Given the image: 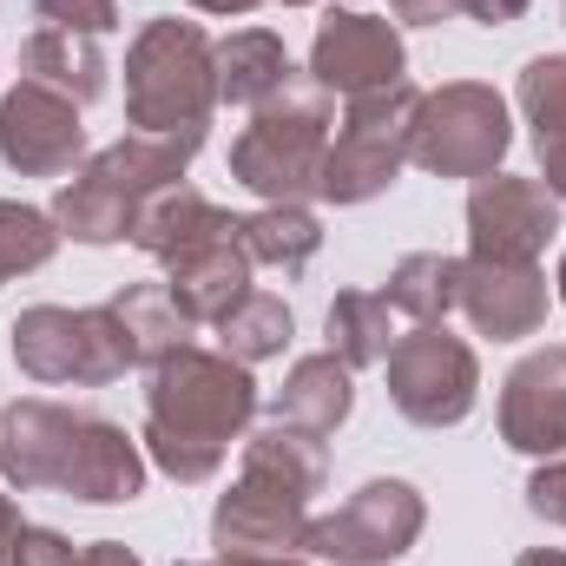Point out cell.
Here are the masks:
<instances>
[{
    "label": "cell",
    "mask_w": 566,
    "mask_h": 566,
    "mask_svg": "<svg viewBox=\"0 0 566 566\" xmlns=\"http://www.w3.org/2000/svg\"><path fill=\"white\" fill-rule=\"evenodd\" d=\"M454 13H468V20H481V27H507V20L527 13V0H454Z\"/></svg>",
    "instance_id": "836d02e7"
},
{
    "label": "cell",
    "mask_w": 566,
    "mask_h": 566,
    "mask_svg": "<svg viewBox=\"0 0 566 566\" xmlns=\"http://www.w3.org/2000/svg\"><path fill=\"white\" fill-rule=\"evenodd\" d=\"M106 310L119 316V329H126V349H133V369H158L165 356H178L185 343H191V316L171 303V290L165 283H126V290H113L106 296Z\"/></svg>",
    "instance_id": "7402d4cb"
},
{
    "label": "cell",
    "mask_w": 566,
    "mask_h": 566,
    "mask_svg": "<svg viewBox=\"0 0 566 566\" xmlns=\"http://www.w3.org/2000/svg\"><path fill=\"white\" fill-rule=\"evenodd\" d=\"M514 145V126H507V99L481 80H448L422 93V113H416V145L409 158L434 171V178H488L501 171Z\"/></svg>",
    "instance_id": "52a82bcc"
},
{
    "label": "cell",
    "mask_w": 566,
    "mask_h": 566,
    "mask_svg": "<svg viewBox=\"0 0 566 566\" xmlns=\"http://www.w3.org/2000/svg\"><path fill=\"white\" fill-rule=\"evenodd\" d=\"M251 258H244V244L231 238V244H211V251H198V258H185V264H171V303L191 316V323H224L244 296H251Z\"/></svg>",
    "instance_id": "d6986e66"
},
{
    "label": "cell",
    "mask_w": 566,
    "mask_h": 566,
    "mask_svg": "<svg viewBox=\"0 0 566 566\" xmlns=\"http://www.w3.org/2000/svg\"><path fill=\"white\" fill-rule=\"evenodd\" d=\"M514 566H566V554L560 547H534V554H521Z\"/></svg>",
    "instance_id": "ab89813d"
},
{
    "label": "cell",
    "mask_w": 566,
    "mask_h": 566,
    "mask_svg": "<svg viewBox=\"0 0 566 566\" xmlns=\"http://www.w3.org/2000/svg\"><path fill=\"white\" fill-rule=\"evenodd\" d=\"M133 205L126 198H113L99 178H86V171H73L60 191H53V224H60V238H80V244H119V238H133Z\"/></svg>",
    "instance_id": "83f0119b"
},
{
    "label": "cell",
    "mask_w": 566,
    "mask_h": 566,
    "mask_svg": "<svg viewBox=\"0 0 566 566\" xmlns=\"http://www.w3.org/2000/svg\"><path fill=\"white\" fill-rule=\"evenodd\" d=\"M33 20L40 27H60V33H113L119 27V0H33Z\"/></svg>",
    "instance_id": "4dcf8cb0"
},
{
    "label": "cell",
    "mask_w": 566,
    "mask_h": 566,
    "mask_svg": "<svg viewBox=\"0 0 566 566\" xmlns=\"http://www.w3.org/2000/svg\"><path fill=\"white\" fill-rule=\"evenodd\" d=\"M238 244H244L251 264L296 277V271L323 251V224H316L310 205H264V211H251V218L238 224Z\"/></svg>",
    "instance_id": "d4e9b609"
},
{
    "label": "cell",
    "mask_w": 566,
    "mask_h": 566,
    "mask_svg": "<svg viewBox=\"0 0 566 566\" xmlns=\"http://www.w3.org/2000/svg\"><path fill=\"white\" fill-rule=\"evenodd\" d=\"M0 481L20 494H66L93 507H119L145 494V448L106 416L60 402H7L0 409Z\"/></svg>",
    "instance_id": "6da1fadb"
},
{
    "label": "cell",
    "mask_w": 566,
    "mask_h": 566,
    "mask_svg": "<svg viewBox=\"0 0 566 566\" xmlns=\"http://www.w3.org/2000/svg\"><path fill=\"white\" fill-rule=\"evenodd\" d=\"M560 231V198L534 178L488 171L468 191V258L488 264H541V251Z\"/></svg>",
    "instance_id": "30bf717a"
},
{
    "label": "cell",
    "mask_w": 566,
    "mask_h": 566,
    "mask_svg": "<svg viewBox=\"0 0 566 566\" xmlns=\"http://www.w3.org/2000/svg\"><path fill=\"white\" fill-rule=\"evenodd\" d=\"M191 158H198V145H191V139H151V133H126L119 145L93 151L80 171H86V178H99L113 198H126V205L139 211L151 191L185 185V165H191Z\"/></svg>",
    "instance_id": "e0dca14e"
},
{
    "label": "cell",
    "mask_w": 566,
    "mask_h": 566,
    "mask_svg": "<svg viewBox=\"0 0 566 566\" xmlns=\"http://www.w3.org/2000/svg\"><path fill=\"white\" fill-rule=\"evenodd\" d=\"M20 66H27V80H40V86L66 93L73 106H93V99L106 93V53H99V40H93V33L40 27V33L20 46Z\"/></svg>",
    "instance_id": "44dd1931"
},
{
    "label": "cell",
    "mask_w": 566,
    "mask_h": 566,
    "mask_svg": "<svg viewBox=\"0 0 566 566\" xmlns=\"http://www.w3.org/2000/svg\"><path fill=\"white\" fill-rule=\"evenodd\" d=\"M461 310L474 323V336L494 343H521L547 323V271L541 264H488V258H461Z\"/></svg>",
    "instance_id": "9a60e30c"
},
{
    "label": "cell",
    "mask_w": 566,
    "mask_h": 566,
    "mask_svg": "<svg viewBox=\"0 0 566 566\" xmlns=\"http://www.w3.org/2000/svg\"><path fill=\"white\" fill-rule=\"evenodd\" d=\"M218 113V46L198 20H145L126 53V119L151 139L205 145Z\"/></svg>",
    "instance_id": "3957f363"
},
{
    "label": "cell",
    "mask_w": 566,
    "mask_h": 566,
    "mask_svg": "<svg viewBox=\"0 0 566 566\" xmlns=\"http://www.w3.org/2000/svg\"><path fill=\"white\" fill-rule=\"evenodd\" d=\"M323 336H329V356H343L349 369H376L389 363L396 349V329H389V303L369 296V290H343L323 316Z\"/></svg>",
    "instance_id": "4316f807"
},
{
    "label": "cell",
    "mask_w": 566,
    "mask_h": 566,
    "mask_svg": "<svg viewBox=\"0 0 566 566\" xmlns=\"http://www.w3.org/2000/svg\"><path fill=\"white\" fill-rule=\"evenodd\" d=\"M310 80L323 93H376V86H396L409 80V53H402V33L376 13H356V7H329L316 20V40H310Z\"/></svg>",
    "instance_id": "8fae6325"
},
{
    "label": "cell",
    "mask_w": 566,
    "mask_h": 566,
    "mask_svg": "<svg viewBox=\"0 0 566 566\" xmlns=\"http://www.w3.org/2000/svg\"><path fill=\"white\" fill-rule=\"evenodd\" d=\"M560 303H566V258H560Z\"/></svg>",
    "instance_id": "60d3db41"
},
{
    "label": "cell",
    "mask_w": 566,
    "mask_h": 566,
    "mask_svg": "<svg viewBox=\"0 0 566 566\" xmlns=\"http://www.w3.org/2000/svg\"><path fill=\"white\" fill-rule=\"evenodd\" d=\"M416 113H422V93L409 80L356 93L349 113H343V133L323 151L316 198H329V205H369V198H382L402 178V165H409Z\"/></svg>",
    "instance_id": "5b68a950"
},
{
    "label": "cell",
    "mask_w": 566,
    "mask_h": 566,
    "mask_svg": "<svg viewBox=\"0 0 566 566\" xmlns=\"http://www.w3.org/2000/svg\"><path fill=\"white\" fill-rule=\"evenodd\" d=\"M80 566H145V560L119 541H93V547H80Z\"/></svg>",
    "instance_id": "d590c367"
},
{
    "label": "cell",
    "mask_w": 566,
    "mask_h": 566,
    "mask_svg": "<svg viewBox=\"0 0 566 566\" xmlns=\"http://www.w3.org/2000/svg\"><path fill=\"white\" fill-rule=\"evenodd\" d=\"M389 7H396L402 27H441L454 13V0H389Z\"/></svg>",
    "instance_id": "e575fe53"
},
{
    "label": "cell",
    "mask_w": 566,
    "mask_h": 566,
    "mask_svg": "<svg viewBox=\"0 0 566 566\" xmlns=\"http://www.w3.org/2000/svg\"><path fill=\"white\" fill-rule=\"evenodd\" d=\"M251 416H258L251 369L231 363L224 349L185 343L145 382V461L165 468L178 488H198L224 468V448L251 434Z\"/></svg>",
    "instance_id": "7a4b0ae2"
},
{
    "label": "cell",
    "mask_w": 566,
    "mask_h": 566,
    "mask_svg": "<svg viewBox=\"0 0 566 566\" xmlns=\"http://www.w3.org/2000/svg\"><path fill=\"white\" fill-rule=\"evenodd\" d=\"M283 7H303V0H283Z\"/></svg>",
    "instance_id": "b9f144b4"
},
{
    "label": "cell",
    "mask_w": 566,
    "mask_h": 566,
    "mask_svg": "<svg viewBox=\"0 0 566 566\" xmlns=\"http://www.w3.org/2000/svg\"><path fill=\"white\" fill-rule=\"evenodd\" d=\"M53 251H60L53 211H33L20 198H0V283L27 277V271H46Z\"/></svg>",
    "instance_id": "f546056e"
},
{
    "label": "cell",
    "mask_w": 566,
    "mask_h": 566,
    "mask_svg": "<svg viewBox=\"0 0 566 566\" xmlns=\"http://www.w3.org/2000/svg\"><path fill=\"white\" fill-rule=\"evenodd\" d=\"M20 527H27V521H20V507H13V501L0 494V566H13V547H20Z\"/></svg>",
    "instance_id": "8d00e7d4"
},
{
    "label": "cell",
    "mask_w": 566,
    "mask_h": 566,
    "mask_svg": "<svg viewBox=\"0 0 566 566\" xmlns=\"http://www.w3.org/2000/svg\"><path fill=\"white\" fill-rule=\"evenodd\" d=\"M0 158L20 178H66V171H80V158H86L80 106L66 93L40 86V80H20L0 99Z\"/></svg>",
    "instance_id": "7c38bea8"
},
{
    "label": "cell",
    "mask_w": 566,
    "mask_h": 566,
    "mask_svg": "<svg viewBox=\"0 0 566 566\" xmlns=\"http://www.w3.org/2000/svg\"><path fill=\"white\" fill-rule=\"evenodd\" d=\"M521 113L534 126V151H541V178L566 205V53H541L521 66Z\"/></svg>",
    "instance_id": "ffe728a7"
},
{
    "label": "cell",
    "mask_w": 566,
    "mask_h": 566,
    "mask_svg": "<svg viewBox=\"0 0 566 566\" xmlns=\"http://www.w3.org/2000/svg\"><path fill=\"white\" fill-rule=\"evenodd\" d=\"M198 13H224V20H238V13H251V7H264V0H191Z\"/></svg>",
    "instance_id": "74e56055"
},
{
    "label": "cell",
    "mask_w": 566,
    "mask_h": 566,
    "mask_svg": "<svg viewBox=\"0 0 566 566\" xmlns=\"http://www.w3.org/2000/svg\"><path fill=\"white\" fill-rule=\"evenodd\" d=\"M349 409H356V369L343 363V356H303L290 376H283L277 402H271V416L290 428H310V434H336V428L349 422Z\"/></svg>",
    "instance_id": "ac0fdd59"
},
{
    "label": "cell",
    "mask_w": 566,
    "mask_h": 566,
    "mask_svg": "<svg viewBox=\"0 0 566 566\" xmlns=\"http://www.w3.org/2000/svg\"><path fill=\"white\" fill-rule=\"evenodd\" d=\"M244 474H258V481H277L283 494H296V501L323 494V481H329L323 434H310V428H290V422H271V428H258V434H244Z\"/></svg>",
    "instance_id": "603a6c76"
},
{
    "label": "cell",
    "mask_w": 566,
    "mask_h": 566,
    "mask_svg": "<svg viewBox=\"0 0 566 566\" xmlns=\"http://www.w3.org/2000/svg\"><path fill=\"white\" fill-rule=\"evenodd\" d=\"M303 534H310V501L283 494L277 481H258L244 474L218 514H211V547L224 560H283V554H303Z\"/></svg>",
    "instance_id": "4fadbf2b"
},
{
    "label": "cell",
    "mask_w": 566,
    "mask_h": 566,
    "mask_svg": "<svg viewBox=\"0 0 566 566\" xmlns=\"http://www.w3.org/2000/svg\"><path fill=\"white\" fill-rule=\"evenodd\" d=\"M290 53H283L277 33H264V27H244V33H231V40H218V99H231V106H264V99H277L283 86H290Z\"/></svg>",
    "instance_id": "cb8c5ba5"
},
{
    "label": "cell",
    "mask_w": 566,
    "mask_h": 566,
    "mask_svg": "<svg viewBox=\"0 0 566 566\" xmlns=\"http://www.w3.org/2000/svg\"><path fill=\"white\" fill-rule=\"evenodd\" d=\"M527 507L547 521V527H566V461H541L534 468V481H527Z\"/></svg>",
    "instance_id": "1f68e13d"
},
{
    "label": "cell",
    "mask_w": 566,
    "mask_h": 566,
    "mask_svg": "<svg viewBox=\"0 0 566 566\" xmlns=\"http://www.w3.org/2000/svg\"><path fill=\"white\" fill-rule=\"evenodd\" d=\"M238 224H244V218L218 211L205 191H191V185H165V191H151V198L139 205V218H133V244L171 271V264H185V258H198V251H211V244H231Z\"/></svg>",
    "instance_id": "2e32d148"
},
{
    "label": "cell",
    "mask_w": 566,
    "mask_h": 566,
    "mask_svg": "<svg viewBox=\"0 0 566 566\" xmlns=\"http://www.w3.org/2000/svg\"><path fill=\"white\" fill-rule=\"evenodd\" d=\"M13 566H80V547L66 534H53V527H20Z\"/></svg>",
    "instance_id": "d6a6232c"
},
{
    "label": "cell",
    "mask_w": 566,
    "mask_h": 566,
    "mask_svg": "<svg viewBox=\"0 0 566 566\" xmlns=\"http://www.w3.org/2000/svg\"><path fill=\"white\" fill-rule=\"evenodd\" d=\"M323 151H329V93L310 73H290V86L277 99H264L258 119L238 133L231 178L244 191H258L264 205H303V198H316Z\"/></svg>",
    "instance_id": "277c9868"
},
{
    "label": "cell",
    "mask_w": 566,
    "mask_h": 566,
    "mask_svg": "<svg viewBox=\"0 0 566 566\" xmlns=\"http://www.w3.org/2000/svg\"><path fill=\"white\" fill-rule=\"evenodd\" d=\"M191 566H310V560H303V554H283V560H224V554H218V560H191Z\"/></svg>",
    "instance_id": "f35d334b"
},
{
    "label": "cell",
    "mask_w": 566,
    "mask_h": 566,
    "mask_svg": "<svg viewBox=\"0 0 566 566\" xmlns=\"http://www.w3.org/2000/svg\"><path fill=\"white\" fill-rule=\"evenodd\" d=\"M481 396V363L461 336H448L441 323H416L409 336H396L389 349V402L396 416L416 428H454L468 422Z\"/></svg>",
    "instance_id": "9c48e42d"
},
{
    "label": "cell",
    "mask_w": 566,
    "mask_h": 566,
    "mask_svg": "<svg viewBox=\"0 0 566 566\" xmlns=\"http://www.w3.org/2000/svg\"><path fill=\"white\" fill-rule=\"evenodd\" d=\"M428 527V507L409 481H369L336 514L310 521L303 560L310 566H396Z\"/></svg>",
    "instance_id": "ba28073f"
},
{
    "label": "cell",
    "mask_w": 566,
    "mask_h": 566,
    "mask_svg": "<svg viewBox=\"0 0 566 566\" xmlns=\"http://www.w3.org/2000/svg\"><path fill=\"white\" fill-rule=\"evenodd\" d=\"M290 329H296V316H290V303L271 296V290H251L224 323H218V349L231 356V363H271L283 356V343H290Z\"/></svg>",
    "instance_id": "f1b7e54d"
},
{
    "label": "cell",
    "mask_w": 566,
    "mask_h": 566,
    "mask_svg": "<svg viewBox=\"0 0 566 566\" xmlns=\"http://www.w3.org/2000/svg\"><path fill=\"white\" fill-rule=\"evenodd\" d=\"M389 310H402L409 323H441L448 310H461V258L448 251H416L389 271V290H382Z\"/></svg>",
    "instance_id": "484cf974"
},
{
    "label": "cell",
    "mask_w": 566,
    "mask_h": 566,
    "mask_svg": "<svg viewBox=\"0 0 566 566\" xmlns=\"http://www.w3.org/2000/svg\"><path fill=\"white\" fill-rule=\"evenodd\" d=\"M13 363L20 376L46 382V389H106L133 369L126 329L119 316L99 310H60V303H33L13 316Z\"/></svg>",
    "instance_id": "8992f818"
},
{
    "label": "cell",
    "mask_w": 566,
    "mask_h": 566,
    "mask_svg": "<svg viewBox=\"0 0 566 566\" xmlns=\"http://www.w3.org/2000/svg\"><path fill=\"white\" fill-rule=\"evenodd\" d=\"M501 441L534 454V461H554L566 454V349L547 343L534 356H521L501 382Z\"/></svg>",
    "instance_id": "5bb4252c"
}]
</instances>
